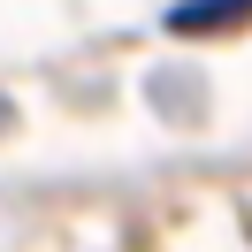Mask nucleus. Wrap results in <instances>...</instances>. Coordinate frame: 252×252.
Wrapping results in <instances>:
<instances>
[{
  "instance_id": "1",
  "label": "nucleus",
  "mask_w": 252,
  "mask_h": 252,
  "mask_svg": "<svg viewBox=\"0 0 252 252\" xmlns=\"http://www.w3.org/2000/svg\"><path fill=\"white\" fill-rule=\"evenodd\" d=\"M245 8H252V0H184L168 23H176V31H221V23H237Z\"/></svg>"
}]
</instances>
